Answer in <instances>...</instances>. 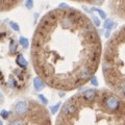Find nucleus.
<instances>
[{"instance_id": "1", "label": "nucleus", "mask_w": 125, "mask_h": 125, "mask_svg": "<svg viewBox=\"0 0 125 125\" xmlns=\"http://www.w3.org/2000/svg\"><path fill=\"white\" fill-rule=\"evenodd\" d=\"M99 34L91 21L72 9L55 10L41 20L32 41L39 76L55 88H77L93 76L101 60Z\"/></svg>"}, {"instance_id": "2", "label": "nucleus", "mask_w": 125, "mask_h": 125, "mask_svg": "<svg viewBox=\"0 0 125 125\" xmlns=\"http://www.w3.org/2000/svg\"><path fill=\"white\" fill-rule=\"evenodd\" d=\"M120 53H125V26L114 34L111 42L107 43L104 52V54ZM102 69L107 83L125 96V61L102 66Z\"/></svg>"}, {"instance_id": "3", "label": "nucleus", "mask_w": 125, "mask_h": 125, "mask_svg": "<svg viewBox=\"0 0 125 125\" xmlns=\"http://www.w3.org/2000/svg\"><path fill=\"white\" fill-rule=\"evenodd\" d=\"M105 103V106L108 109L109 112H116L117 109L119 108V105H120V102L117 97L115 96H108L106 97V99L104 101Z\"/></svg>"}, {"instance_id": "4", "label": "nucleus", "mask_w": 125, "mask_h": 125, "mask_svg": "<svg viewBox=\"0 0 125 125\" xmlns=\"http://www.w3.org/2000/svg\"><path fill=\"white\" fill-rule=\"evenodd\" d=\"M28 109V104L25 101H19L15 106V112L18 115H24Z\"/></svg>"}, {"instance_id": "5", "label": "nucleus", "mask_w": 125, "mask_h": 125, "mask_svg": "<svg viewBox=\"0 0 125 125\" xmlns=\"http://www.w3.org/2000/svg\"><path fill=\"white\" fill-rule=\"evenodd\" d=\"M43 85H44V83H43V81H41V79L37 78V79L34 80V89H36L37 91H41L43 89Z\"/></svg>"}, {"instance_id": "6", "label": "nucleus", "mask_w": 125, "mask_h": 125, "mask_svg": "<svg viewBox=\"0 0 125 125\" xmlns=\"http://www.w3.org/2000/svg\"><path fill=\"white\" fill-rule=\"evenodd\" d=\"M60 106H61V103H57V104L54 105V106H51V113L52 114H55V113L57 112V109L60 108Z\"/></svg>"}, {"instance_id": "7", "label": "nucleus", "mask_w": 125, "mask_h": 125, "mask_svg": "<svg viewBox=\"0 0 125 125\" xmlns=\"http://www.w3.org/2000/svg\"><path fill=\"white\" fill-rule=\"evenodd\" d=\"M10 125H23V122L21 120H15V121H13V122L10 123Z\"/></svg>"}, {"instance_id": "8", "label": "nucleus", "mask_w": 125, "mask_h": 125, "mask_svg": "<svg viewBox=\"0 0 125 125\" xmlns=\"http://www.w3.org/2000/svg\"><path fill=\"white\" fill-rule=\"evenodd\" d=\"M1 115H2L3 118L6 119L7 117H9V115H10V112H6L5 109H3V111H1Z\"/></svg>"}, {"instance_id": "9", "label": "nucleus", "mask_w": 125, "mask_h": 125, "mask_svg": "<svg viewBox=\"0 0 125 125\" xmlns=\"http://www.w3.org/2000/svg\"><path fill=\"white\" fill-rule=\"evenodd\" d=\"M40 99L43 101V102H44V104H47V102H48V101H47V99L45 98L44 96H42V95H40Z\"/></svg>"}, {"instance_id": "10", "label": "nucleus", "mask_w": 125, "mask_h": 125, "mask_svg": "<svg viewBox=\"0 0 125 125\" xmlns=\"http://www.w3.org/2000/svg\"><path fill=\"white\" fill-rule=\"evenodd\" d=\"M28 7H29V9L31 7V0H28Z\"/></svg>"}]
</instances>
